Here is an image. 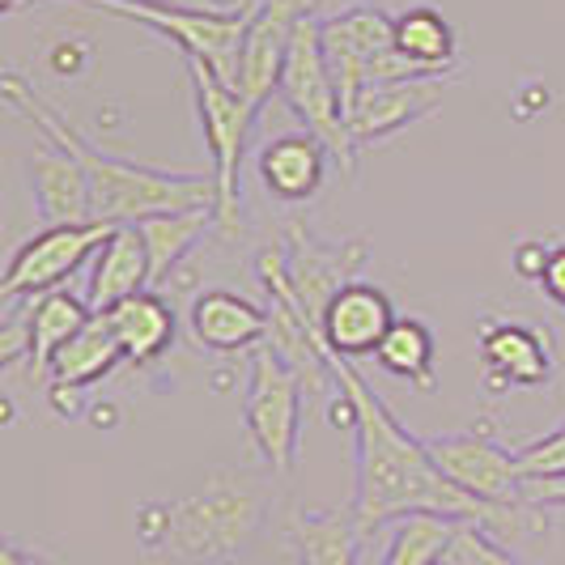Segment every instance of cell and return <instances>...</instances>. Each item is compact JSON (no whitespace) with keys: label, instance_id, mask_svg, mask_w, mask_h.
<instances>
[{"label":"cell","instance_id":"obj_1","mask_svg":"<svg viewBox=\"0 0 565 565\" xmlns=\"http://www.w3.org/2000/svg\"><path fill=\"white\" fill-rule=\"evenodd\" d=\"M323 358L332 366V379L358 404V429H353L358 489H353V507L349 510H353L362 536L370 540L374 532L392 527L404 514H447L455 523H481L498 540L540 536L548 527L544 507H532V502L493 507V502H481V498H472L459 484L447 481L443 468L434 463L429 447H425V438L408 434L396 422V413L353 370V362L332 353V349H323Z\"/></svg>","mask_w":565,"mask_h":565},{"label":"cell","instance_id":"obj_2","mask_svg":"<svg viewBox=\"0 0 565 565\" xmlns=\"http://www.w3.org/2000/svg\"><path fill=\"white\" fill-rule=\"evenodd\" d=\"M0 103L13 115L30 119L47 141L60 145L64 153H73L82 162L85 174H89V192H94V222L141 226L145 217H158V213H183V209L217 204L213 170L183 174V170H153L137 167V162H124V158H111L98 145L85 141L73 124H64V115L56 107H47L26 85V77H18V73L0 77Z\"/></svg>","mask_w":565,"mask_h":565},{"label":"cell","instance_id":"obj_3","mask_svg":"<svg viewBox=\"0 0 565 565\" xmlns=\"http://www.w3.org/2000/svg\"><path fill=\"white\" fill-rule=\"evenodd\" d=\"M268 514L264 484L217 468L209 481L170 498V502H145L137 510V540L149 557L192 565H230L243 557Z\"/></svg>","mask_w":565,"mask_h":565},{"label":"cell","instance_id":"obj_4","mask_svg":"<svg viewBox=\"0 0 565 565\" xmlns=\"http://www.w3.org/2000/svg\"><path fill=\"white\" fill-rule=\"evenodd\" d=\"M73 4L141 22L153 34L170 39L188 60L217 73L226 85L238 82L243 34H247L255 9H259V0H238L230 9H183V4H162V0H73Z\"/></svg>","mask_w":565,"mask_h":565},{"label":"cell","instance_id":"obj_5","mask_svg":"<svg viewBox=\"0 0 565 565\" xmlns=\"http://www.w3.org/2000/svg\"><path fill=\"white\" fill-rule=\"evenodd\" d=\"M302 374L285 362L273 344H259L247 358V399L243 422L252 434V447L259 459L289 477L298 463V434H302Z\"/></svg>","mask_w":565,"mask_h":565},{"label":"cell","instance_id":"obj_6","mask_svg":"<svg viewBox=\"0 0 565 565\" xmlns=\"http://www.w3.org/2000/svg\"><path fill=\"white\" fill-rule=\"evenodd\" d=\"M192 77V98H196L204 145L213 158V179H217V226L238 230V204H243V153L252 141V128L259 119V107H252L234 85H226L204 64L188 60Z\"/></svg>","mask_w":565,"mask_h":565},{"label":"cell","instance_id":"obj_7","mask_svg":"<svg viewBox=\"0 0 565 565\" xmlns=\"http://www.w3.org/2000/svg\"><path fill=\"white\" fill-rule=\"evenodd\" d=\"M277 94L285 98V107L302 119V128L328 145V153L337 158L340 167L353 170L358 145L349 137L344 103H340V89H337V77H332V64H328V52H323V22L302 18V26H298L294 43H289V56H285Z\"/></svg>","mask_w":565,"mask_h":565},{"label":"cell","instance_id":"obj_8","mask_svg":"<svg viewBox=\"0 0 565 565\" xmlns=\"http://www.w3.org/2000/svg\"><path fill=\"white\" fill-rule=\"evenodd\" d=\"M111 230L115 226H107V222H73V226L39 230L9 259V268L0 277V302L18 307L26 298L64 289V281L77 268H85L98 255V247L111 238Z\"/></svg>","mask_w":565,"mask_h":565},{"label":"cell","instance_id":"obj_9","mask_svg":"<svg viewBox=\"0 0 565 565\" xmlns=\"http://www.w3.org/2000/svg\"><path fill=\"white\" fill-rule=\"evenodd\" d=\"M425 447L434 455V463L443 468V477L459 484L463 493L493 502V507H514L527 502L523 498V472H519V451H507L498 438H489V429H463V434H438L425 438Z\"/></svg>","mask_w":565,"mask_h":565},{"label":"cell","instance_id":"obj_10","mask_svg":"<svg viewBox=\"0 0 565 565\" xmlns=\"http://www.w3.org/2000/svg\"><path fill=\"white\" fill-rule=\"evenodd\" d=\"M319 0H259L252 26L243 34V52H238V82L234 89L264 111V103L273 98V89L281 85V68L289 56V43L302 26V18H315Z\"/></svg>","mask_w":565,"mask_h":565},{"label":"cell","instance_id":"obj_11","mask_svg":"<svg viewBox=\"0 0 565 565\" xmlns=\"http://www.w3.org/2000/svg\"><path fill=\"white\" fill-rule=\"evenodd\" d=\"M396 47V18L383 13L379 4H353L344 13L323 18V52L337 77L344 115L358 103V94L366 89V77L374 60Z\"/></svg>","mask_w":565,"mask_h":565},{"label":"cell","instance_id":"obj_12","mask_svg":"<svg viewBox=\"0 0 565 565\" xmlns=\"http://www.w3.org/2000/svg\"><path fill=\"white\" fill-rule=\"evenodd\" d=\"M396 307L392 298L370 281H349L332 294V302L323 307L319 319V340L323 349H332L340 358H374L383 337L396 328Z\"/></svg>","mask_w":565,"mask_h":565},{"label":"cell","instance_id":"obj_13","mask_svg":"<svg viewBox=\"0 0 565 565\" xmlns=\"http://www.w3.org/2000/svg\"><path fill=\"white\" fill-rule=\"evenodd\" d=\"M285 252V277L294 285V298L302 315L319 328L323 307L332 302L340 285L358 281V268L366 259V243H344V247H319L311 238H302V230H294V238L281 247Z\"/></svg>","mask_w":565,"mask_h":565},{"label":"cell","instance_id":"obj_14","mask_svg":"<svg viewBox=\"0 0 565 565\" xmlns=\"http://www.w3.org/2000/svg\"><path fill=\"white\" fill-rule=\"evenodd\" d=\"M481 362L484 383L493 392H502V387H544V383H553V370H557L544 332H536L532 323H514V319H484Z\"/></svg>","mask_w":565,"mask_h":565},{"label":"cell","instance_id":"obj_15","mask_svg":"<svg viewBox=\"0 0 565 565\" xmlns=\"http://www.w3.org/2000/svg\"><path fill=\"white\" fill-rule=\"evenodd\" d=\"M443 89H447V82L366 85V89L358 94V103L349 107V115H344L349 137H353L358 149H362V145L396 137L399 128H408V124H417V119L438 111Z\"/></svg>","mask_w":565,"mask_h":565},{"label":"cell","instance_id":"obj_16","mask_svg":"<svg viewBox=\"0 0 565 565\" xmlns=\"http://www.w3.org/2000/svg\"><path fill=\"white\" fill-rule=\"evenodd\" d=\"M188 323H192V337H196L200 349L252 353L259 344H268L273 315H268V307H259V302L234 294V289H204L192 302Z\"/></svg>","mask_w":565,"mask_h":565},{"label":"cell","instance_id":"obj_17","mask_svg":"<svg viewBox=\"0 0 565 565\" xmlns=\"http://www.w3.org/2000/svg\"><path fill=\"white\" fill-rule=\"evenodd\" d=\"M145 289H153V273H149V247H145L141 226H115L111 238L89 259L85 302L94 315H107Z\"/></svg>","mask_w":565,"mask_h":565},{"label":"cell","instance_id":"obj_18","mask_svg":"<svg viewBox=\"0 0 565 565\" xmlns=\"http://www.w3.org/2000/svg\"><path fill=\"white\" fill-rule=\"evenodd\" d=\"M328 145L319 141L315 132H285L273 137L268 145H259L255 153V170H259V183L285 204H302L323 188V174H328Z\"/></svg>","mask_w":565,"mask_h":565},{"label":"cell","instance_id":"obj_19","mask_svg":"<svg viewBox=\"0 0 565 565\" xmlns=\"http://www.w3.org/2000/svg\"><path fill=\"white\" fill-rule=\"evenodd\" d=\"M30 192L39 200V217L47 226H73V222H94V192L85 167L64 153L60 145L39 149L26 162Z\"/></svg>","mask_w":565,"mask_h":565},{"label":"cell","instance_id":"obj_20","mask_svg":"<svg viewBox=\"0 0 565 565\" xmlns=\"http://www.w3.org/2000/svg\"><path fill=\"white\" fill-rule=\"evenodd\" d=\"M298 565H362L366 536L353 510H298L289 523Z\"/></svg>","mask_w":565,"mask_h":565},{"label":"cell","instance_id":"obj_21","mask_svg":"<svg viewBox=\"0 0 565 565\" xmlns=\"http://www.w3.org/2000/svg\"><path fill=\"white\" fill-rule=\"evenodd\" d=\"M119 362H128V358H124V344H119V337L111 332L107 315H94L68 344H60L56 358L47 362L43 374H47L52 383H60V387H82L85 392V387L103 383L111 370H119Z\"/></svg>","mask_w":565,"mask_h":565},{"label":"cell","instance_id":"obj_22","mask_svg":"<svg viewBox=\"0 0 565 565\" xmlns=\"http://www.w3.org/2000/svg\"><path fill=\"white\" fill-rule=\"evenodd\" d=\"M107 323H111V332L124 344V358L132 366L158 362L174 344V311H170L167 298L153 294V289H145L137 298L119 302L115 311H107Z\"/></svg>","mask_w":565,"mask_h":565},{"label":"cell","instance_id":"obj_23","mask_svg":"<svg viewBox=\"0 0 565 565\" xmlns=\"http://www.w3.org/2000/svg\"><path fill=\"white\" fill-rule=\"evenodd\" d=\"M213 226H217V204L145 217L141 234H145V247H149V273H153V285L167 281L170 273L188 259V252H192Z\"/></svg>","mask_w":565,"mask_h":565},{"label":"cell","instance_id":"obj_24","mask_svg":"<svg viewBox=\"0 0 565 565\" xmlns=\"http://www.w3.org/2000/svg\"><path fill=\"white\" fill-rule=\"evenodd\" d=\"M30 340H34V370H47V362L56 358L60 344H68V340L82 332L85 323L94 319L89 311V302L77 298L73 289H52V294H39L34 302H30Z\"/></svg>","mask_w":565,"mask_h":565},{"label":"cell","instance_id":"obj_25","mask_svg":"<svg viewBox=\"0 0 565 565\" xmlns=\"http://www.w3.org/2000/svg\"><path fill=\"white\" fill-rule=\"evenodd\" d=\"M374 362L383 374L404 379L417 392H434L438 374H434V332L425 328L422 319H396V328L383 337Z\"/></svg>","mask_w":565,"mask_h":565},{"label":"cell","instance_id":"obj_26","mask_svg":"<svg viewBox=\"0 0 565 565\" xmlns=\"http://www.w3.org/2000/svg\"><path fill=\"white\" fill-rule=\"evenodd\" d=\"M396 52H404L417 64H429V68H443V73H459L455 64V26L429 4H417V9H404L396 13Z\"/></svg>","mask_w":565,"mask_h":565},{"label":"cell","instance_id":"obj_27","mask_svg":"<svg viewBox=\"0 0 565 565\" xmlns=\"http://www.w3.org/2000/svg\"><path fill=\"white\" fill-rule=\"evenodd\" d=\"M447 565H523V562L510 557L489 527H481V523H459L451 540V553H447Z\"/></svg>","mask_w":565,"mask_h":565},{"label":"cell","instance_id":"obj_28","mask_svg":"<svg viewBox=\"0 0 565 565\" xmlns=\"http://www.w3.org/2000/svg\"><path fill=\"white\" fill-rule=\"evenodd\" d=\"M519 472H523V481L565 477V422L548 429L544 438H532L527 447H519Z\"/></svg>","mask_w":565,"mask_h":565},{"label":"cell","instance_id":"obj_29","mask_svg":"<svg viewBox=\"0 0 565 565\" xmlns=\"http://www.w3.org/2000/svg\"><path fill=\"white\" fill-rule=\"evenodd\" d=\"M540 289H544V298H548L553 307H562V311H565V243L548 252V264H544Z\"/></svg>","mask_w":565,"mask_h":565},{"label":"cell","instance_id":"obj_30","mask_svg":"<svg viewBox=\"0 0 565 565\" xmlns=\"http://www.w3.org/2000/svg\"><path fill=\"white\" fill-rule=\"evenodd\" d=\"M544 264H548V247H544V243H519V247H514V273H519L523 281L540 285Z\"/></svg>","mask_w":565,"mask_h":565},{"label":"cell","instance_id":"obj_31","mask_svg":"<svg viewBox=\"0 0 565 565\" xmlns=\"http://www.w3.org/2000/svg\"><path fill=\"white\" fill-rule=\"evenodd\" d=\"M523 498H527L532 507H565V477L523 481Z\"/></svg>","mask_w":565,"mask_h":565},{"label":"cell","instance_id":"obj_32","mask_svg":"<svg viewBox=\"0 0 565 565\" xmlns=\"http://www.w3.org/2000/svg\"><path fill=\"white\" fill-rule=\"evenodd\" d=\"M47 399H52V408H56L60 417H77L82 413V387H60V383H52Z\"/></svg>","mask_w":565,"mask_h":565},{"label":"cell","instance_id":"obj_33","mask_svg":"<svg viewBox=\"0 0 565 565\" xmlns=\"http://www.w3.org/2000/svg\"><path fill=\"white\" fill-rule=\"evenodd\" d=\"M162 4H183V9H230L238 0H162Z\"/></svg>","mask_w":565,"mask_h":565},{"label":"cell","instance_id":"obj_34","mask_svg":"<svg viewBox=\"0 0 565 565\" xmlns=\"http://www.w3.org/2000/svg\"><path fill=\"white\" fill-rule=\"evenodd\" d=\"M26 0H0V13H18Z\"/></svg>","mask_w":565,"mask_h":565},{"label":"cell","instance_id":"obj_35","mask_svg":"<svg viewBox=\"0 0 565 565\" xmlns=\"http://www.w3.org/2000/svg\"><path fill=\"white\" fill-rule=\"evenodd\" d=\"M30 565H52V562H39V557H34V562H30Z\"/></svg>","mask_w":565,"mask_h":565},{"label":"cell","instance_id":"obj_36","mask_svg":"<svg viewBox=\"0 0 565 565\" xmlns=\"http://www.w3.org/2000/svg\"><path fill=\"white\" fill-rule=\"evenodd\" d=\"M443 565H447V562H443Z\"/></svg>","mask_w":565,"mask_h":565}]
</instances>
